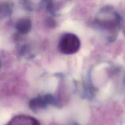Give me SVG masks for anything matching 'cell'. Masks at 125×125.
Wrapping results in <instances>:
<instances>
[{
	"instance_id": "obj_1",
	"label": "cell",
	"mask_w": 125,
	"mask_h": 125,
	"mask_svg": "<svg viewBox=\"0 0 125 125\" xmlns=\"http://www.w3.org/2000/svg\"><path fill=\"white\" fill-rule=\"evenodd\" d=\"M96 23L101 29L112 31L117 29L120 23V17L118 13L111 8L106 7L97 15Z\"/></svg>"
},
{
	"instance_id": "obj_4",
	"label": "cell",
	"mask_w": 125,
	"mask_h": 125,
	"mask_svg": "<svg viewBox=\"0 0 125 125\" xmlns=\"http://www.w3.org/2000/svg\"><path fill=\"white\" fill-rule=\"evenodd\" d=\"M46 101L43 98L36 97L32 99L29 102V107L33 111H37V110L42 109L46 106Z\"/></svg>"
},
{
	"instance_id": "obj_6",
	"label": "cell",
	"mask_w": 125,
	"mask_h": 125,
	"mask_svg": "<svg viewBox=\"0 0 125 125\" xmlns=\"http://www.w3.org/2000/svg\"><path fill=\"white\" fill-rule=\"evenodd\" d=\"M12 9L7 2L0 1V18L7 17L10 15Z\"/></svg>"
},
{
	"instance_id": "obj_5",
	"label": "cell",
	"mask_w": 125,
	"mask_h": 125,
	"mask_svg": "<svg viewBox=\"0 0 125 125\" xmlns=\"http://www.w3.org/2000/svg\"><path fill=\"white\" fill-rule=\"evenodd\" d=\"M68 1L69 0H48V7L50 11L56 12L60 7H62V4H65V3Z\"/></svg>"
},
{
	"instance_id": "obj_3",
	"label": "cell",
	"mask_w": 125,
	"mask_h": 125,
	"mask_svg": "<svg viewBox=\"0 0 125 125\" xmlns=\"http://www.w3.org/2000/svg\"><path fill=\"white\" fill-rule=\"evenodd\" d=\"M31 21L28 18H21L16 23V29L20 34H28L31 31Z\"/></svg>"
},
{
	"instance_id": "obj_7",
	"label": "cell",
	"mask_w": 125,
	"mask_h": 125,
	"mask_svg": "<svg viewBox=\"0 0 125 125\" xmlns=\"http://www.w3.org/2000/svg\"><path fill=\"white\" fill-rule=\"evenodd\" d=\"M1 67V60H0V68Z\"/></svg>"
},
{
	"instance_id": "obj_2",
	"label": "cell",
	"mask_w": 125,
	"mask_h": 125,
	"mask_svg": "<svg viewBox=\"0 0 125 125\" xmlns=\"http://www.w3.org/2000/svg\"><path fill=\"white\" fill-rule=\"evenodd\" d=\"M80 47V40L77 35L73 33H66L60 39L59 48L65 54L70 55L76 53Z\"/></svg>"
}]
</instances>
